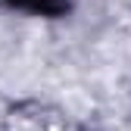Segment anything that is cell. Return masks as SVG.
Here are the masks:
<instances>
[{"instance_id":"2","label":"cell","mask_w":131,"mask_h":131,"mask_svg":"<svg viewBox=\"0 0 131 131\" xmlns=\"http://www.w3.org/2000/svg\"><path fill=\"white\" fill-rule=\"evenodd\" d=\"M0 116H3V103H0Z\"/></svg>"},{"instance_id":"1","label":"cell","mask_w":131,"mask_h":131,"mask_svg":"<svg viewBox=\"0 0 131 131\" xmlns=\"http://www.w3.org/2000/svg\"><path fill=\"white\" fill-rule=\"evenodd\" d=\"M13 41H16V38L9 35V31H6L3 25H0V62L13 56V50H16V44H13Z\"/></svg>"}]
</instances>
